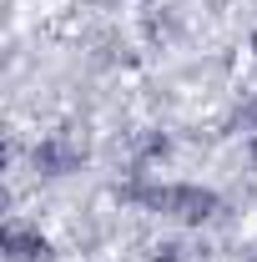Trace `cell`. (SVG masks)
I'll list each match as a JSON object with an SVG mask.
<instances>
[{"mask_svg": "<svg viewBox=\"0 0 257 262\" xmlns=\"http://www.w3.org/2000/svg\"><path fill=\"white\" fill-rule=\"evenodd\" d=\"M131 202H141L146 212H161L172 222H187V227H202L222 212V196L212 187H197V182H172V187H131Z\"/></svg>", "mask_w": 257, "mask_h": 262, "instance_id": "cell-1", "label": "cell"}, {"mask_svg": "<svg viewBox=\"0 0 257 262\" xmlns=\"http://www.w3.org/2000/svg\"><path fill=\"white\" fill-rule=\"evenodd\" d=\"M31 162H35L40 177H71V171H81V162H86V141H76V136L56 131V136L35 141Z\"/></svg>", "mask_w": 257, "mask_h": 262, "instance_id": "cell-2", "label": "cell"}, {"mask_svg": "<svg viewBox=\"0 0 257 262\" xmlns=\"http://www.w3.org/2000/svg\"><path fill=\"white\" fill-rule=\"evenodd\" d=\"M5 257H10V262H46V257H51V242H46L35 227L10 222V227H5Z\"/></svg>", "mask_w": 257, "mask_h": 262, "instance_id": "cell-3", "label": "cell"}, {"mask_svg": "<svg viewBox=\"0 0 257 262\" xmlns=\"http://www.w3.org/2000/svg\"><path fill=\"white\" fill-rule=\"evenodd\" d=\"M166 151H172V141H166V136H146V141H141V151H136V157H141V162H166Z\"/></svg>", "mask_w": 257, "mask_h": 262, "instance_id": "cell-4", "label": "cell"}, {"mask_svg": "<svg viewBox=\"0 0 257 262\" xmlns=\"http://www.w3.org/2000/svg\"><path fill=\"white\" fill-rule=\"evenodd\" d=\"M152 262H187V247L182 242H157L152 247Z\"/></svg>", "mask_w": 257, "mask_h": 262, "instance_id": "cell-5", "label": "cell"}, {"mask_svg": "<svg viewBox=\"0 0 257 262\" xmlns=\"http://www.w3.org/2000/svg\"><path fill=\"white\" fill-rule=\"evenodd\" d=\"M232 126H242L247 136H252V131H257V101H252V106H242V111L232 116Z\"/></svg>", "mask_w": 257, "mask_h": 262, "instance_id": "cell-6", "label": "cell"}, {"mask_svg": "<svg viewBox=\"0 0 257 262\" xmlns=\"http://www.w3.org/2000/svg\"><path fill=\"white\" fill-rule=\"evenodd\" d=\"M247 157H252V162H257V131H252V136H247Z\"/></svg>", "mask_w": 257, "mask_h": 262, "instance_id": "cell-7", "label": "cell"}, {"mask_svg": "<svg viewBox=\"0 0 257 262\" xmlns=\"http://www.w3.org/2000/svg\"><path fill=\"white\" fill-rule=\"evenodd\" d=\"M252 56H257V26H252Z\"/></svg>", "mask_w": 257, "mask_h": 262, "instance_id": "cell-8", "label": "cell"}]
</instances>
